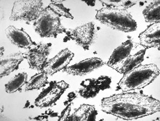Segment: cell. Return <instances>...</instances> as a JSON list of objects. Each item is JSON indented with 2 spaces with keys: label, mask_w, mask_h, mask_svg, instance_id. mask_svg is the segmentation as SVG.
Instances as JSON below:
<instances>
[{
  "label": "cell",
  "mask_w": 160,
  "mask_h": 121,
  "mask_svg": "<svg viewBox=\"0 0 160 121\" xmlns=\"http://www.w3.org/2000/svg\"><path fill=\"white\" fill-rule=\"evenodd\" d=\"M5 33L12 44L19 48L29 49L35 43L22 28L19 29L13 26H9L5 29Z\"/></svg>",
  "instance_id": "12"
},
{
  "label": "cell",
  "mask_w": 160,
  "mask_h": 121,
  "mask_svg": "<svg viewBox=\"0 0 160 121\" xmlns=\"http://www.w3.org/2000/svg\"><path fill=\"white\" fill-rule=\"evenodd\" d=\"M97 84L100 90L104 91L111 88L112 80L108 76H101L96 78Z\"/></svg>",
  "instance_id": "23"
},
{
  "label": "cell",
  "mask_w": 160,
  "mask_h": 121,
  "mask_svg": "<svg viewBox=\"0 0 160 121\" xmlns=\"http://www.w3.org/2000/svg\"><path fill=\"white\" fill-rule=\"evenodd\" d=\"M33 26L35 32L42 38H57L66 30L61 24L60 17L48 6L44 8L33 23Z\"/></svg>",
  "instance_id": "4"
},
{
  "label": "cell",
  "mask_w": 160,
  "mask_h": 121,
  "mask_svg": "<svg viewBox=\"0 0 160 121\" xmlns=\"http://www.w3.org/2000/svg\"><path fill=\"white\" fill-rule=\"evenodd\" d=\"M25 59L24 53L19 52L10 54L1 59V78L9 75L16 71Z\"/></svg>",
  "instance_id": "14"
},
{
  "label": "cell",
  "mask_w": 160,
  "mask_h": 121,
  "mask_svg": "<svg viewBox=\"0 0 160 121\" xmlns=\"http://www.w3.org/2000/svg\"><path fill=\"white\" fill-rule=\"evenodd\" d=\"M98 111L94 106L83 104L75 110L73 114L68 116V121H96Z\"/></svg>",
  "instance_id": "15"
},
{
  "label": "cell",
  "mask_w": 160,
  "mask_h": 121,
  "mask_svg": "<svg viewBox=\"0 0 160 121\" xmlns=\"http://www.w3.org/2000/svg\"><path fill=\"white\" fill-rule=\"evenodd\" d=\"M65 33L68 39L74 41L78 45L87 50L89 49L95 40L96 28L95 24L90 22L74 29H66Z\"/></svg>",
  "instance_id": "7"
},
{
  "label": "cell",
  "mask_w": 160,
  "mask_h": 121,
  "mask_svg": "<svg viewBox=\"0 0 160 121\" xmlns=\"http://www.w3.org/2000/svg\"><path fill=\"white\" fill-rule=\"evenodd\" d=\"M160 23H153L140 33L139 38L140 43L146 48H156L159 49L160 45Z\"/></svg>",
  "instance_id": "13"
},
{
  "label": "cell",
  "mask_w": 160,
  "mask_h": 121,
  "mask_svg": "<svg viewBox=\"0 0 160 121\" xmlns=\"http://www.w3.org/2000/svg\"><path fill=\"white\" fill-rule=\"evenodd\" d=\"M51 43H35L25 53L30 68L42 71L47 62L51 51Z\"/></svg>",
  "instance_id": "8"
},
{
  "label": "cell",
  "mask_w": 160,
  "mask_h": 121,
  "mask_svg": "<svg viewBox=\"0 0 160 121\" xmlns=\"http://www.w3.org/2000/svg\"><path fill=\"white\" fill-rule=\"evenodd\" d=\"M68 87L69 85L64 81L48 82L35 100V105L40 108L52 106Z\"/></svg>",
  "instance_id": "6"
},
{
  "label": "cell",
  "mask_w": 160,
  "mask_h": 121,
  "mask_svg": "<svg viewBox=\"0 0 160 121\" xmlns=\"http://www.w3.org/2000/svg\"><path fill=\"white\" fill-rule=\"evenodd\" d=\"M62 1H51V3L48 7L60 17L64 16L66 18L73 19V17L69 12L70 10L64 7Z\"/></svg>",
  "instance_id": "22"
},
{
  "label": "cell",
  "mask_w": 160,
  "mask_h": 121,
  "mask_svg": "<svg viewBox=\"0 0 160 121\" xmlns=\"http://www.w3.org/2000/svg\"><path fill=\"white\" fill-rule=\"evenodd\" d=\"M74 56V54L69 49H64L53 58L48 60L42 71L48 75H52L68 67Z\"/></svg>",
  "instance_id": "10"
},
{
  "label": "cell",
  "mask_w": 160,
  "mask_h": 121,
  "mask_svg": "<svg viewBox=\"0 0 160 121\" xmlns=\"http://www.w3.org/2000/svg\"><path fill=\"white\" fill-rule=\"evenodd\" d=\"M100 108L106 113L132 120L160 112V102L142 93L125 92L104 98L101 100Z\"/></svg>",
  "instance_id": "1"
},
{
  "label": "cell",
  "mask_w": 160,
  "mask_h": 121,
  "mask_svg": "<svg viewBox=\"0 0 160 121\" xmlns=\"http://www.w3.org/2000/svg\"><path fill=\"white\" fill-rule=\"evenodd\" d=\"M146 49H142L124 60L115 68V70L120 74H125L140 65L144 59Z\"/></svg>",
  "instance_id": "16"
},
{
  "label": "cell",
  "mask_w": 160,
  "mask_h": 121,
  "mask_svg": "<svg viewBox=\"0 0 160 121\" xmlns=\"http://www.w3.org/2000/svg\"><path fill=\"white\" fill-rule=\"evenodd\" d=\"M43 9L42 1H16L10 19L13 21L24 20L29 24L34 23Z\"/></svg>",
  "instance_id": "5"
},
{
  "label": "cell",
  "mask_w": 160,
  "mask_h": 121,
  "mask_svg": "<svg viewBox=\"0 0 160 121\" xmlns=\"http://www.w3.org/2000/svg\"><path fill=\"white\" fill-rule=\"evenodd\" d=\"M104 65V62L100 58H88L71 66L66 67L62 72L73 76H84Z\"/></svg>",
  "instance_id": "9"
},
{
  "label": "cell",
  "mask_w": 160,
  "mask_h": 121,
  "mask_svg": "<svg viewBox=\"0 0 160 121\" xmlns=\"http://www.w3.org/2000/svg\"><path fill=\"white\" fill-rule=\"evenodd\" d=\"M145 21L148 23H158L160 22V1H154L144 9L142 12Z\"/></svg>",
  "instance_id": "18"
},
{
  "label": "cell",
  "mask_w": 160,
  "mask_h": 121,
  "mask_svg": "<svg viewBox=\"0 0 160 121\" xmlns=\"http://www.w3.org/2000/svg\"><path fill=\"white\" fill-rule=\"evenodd\" d=\"M80 85L81 87L78 90V93L86 99L95 97L100 91L97 84L96 78L86 79L81 82Z\"/></svg>",
  "instance_id": "17"
},
{
  "label": "cell",
  "mask_w": 160,
  "mask_h": 121,
  "mask_svg": "<svg viewBox=\"0 0 160 121\" xmlns=\"http://www.w3.org/2000/svg\"><path fill=\"white\" fill-rule=\"evenodd\" d=\"M48 82V74L43 71L34 75L26 83L25 90H39Z\"/></svg>",
  "instance_id": "20"
},
{
  "label": "cell",
  "mask_w": 160,
  "mask_h": 121,
  "mask_svg": "<svg viewBox=\"0 0 160 121\" xmlns=\"http://www.w3.org/2000/svg\"><path fill=\"white\" fill-rule=\"evenodd\" d=\"M138 47V44L131 39H129L115 49L108 61L107 65L114 69L124 60L131 55L133 51Z\"/></svg>",
  "instance_id": "11"
},
{
  "label": "cell",
  "mask_w": 160,
  "mask_h": 121,
  "mask_svg": "<svg viewBox=\"0 0 160 121\" xmlns=\"http://www.w3.org/2000/svg\"><path fill=\"white\" fill-rule=\"evenodd\" d=\"M103 7L111 8L114 9H127L137 3L135 1H121V0H106L100 1Z\"/></svg>",
  "instance_id": "21"
},
{
  "label": "cell",
  "mask_w": 160,
  "mask_h": 121,
  "mask_svg": "<svg viewBox=\"0 0 160 121\" xmlns=\"http://www.w3.org/2000/svg\"><path fill=\"white\" fill-rule=\"evenodd\" d=\"M159 74V69L155 64L139 65L124 74L118 86L124 92L142 89L153 82Z\"/></svg>",
  "instance_id": "2"
},
{
  "label": "cell",
  "mask_w": 160,
  "mask_h": 121,
  "mask_svg": "<svg viewBox=\"0 0 160 121\" xmlns=\"http://www.w3.org/2000/svg\"><path fill=\"white\" fill-rule=\"evenodd\" d=\"M96 18L102 24L123 32H132L137 28L136 20L126 9L103 7L97 11Z\"/></svg>",
  "instance_id": "3"
},
{
  "label": "cell",
  "mask_w": 160,
  "mask_h": 121,
  "mask_svg": "<svg viewBox=\"0 0 160 121\" xmlns=\"http://www.w3.org/2000/svg\"><path fill=\"white\" fill-rule=\"evenodd\" d=\"M28 74L25 72L20 73L16 75L5 85L6 92L13 93L20 91L22 86L28 82Z\"/></svg>",
  "instance_id": "19"
}]
</instances>
